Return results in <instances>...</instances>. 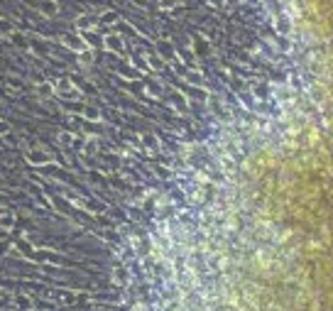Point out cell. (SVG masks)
<instances>
[{
  "instance_id": "6da1fadb",
  "label": "cell",
  "mask_w": 333,
  "mask_h": 311,
  "mask_svg": "<svg viewBox=\"0 0 333 311\" xmlns=\"http://www.w3.org/2000/svg\"><path fill=\"white\" fill-rule=\"evenodd\" d=\"M27 162H30V164H34V167H47V164H52V157L47 155L45 150L32 147V150L27 152Z\"/></svg>"
},
{
  "instance_id": "7a4b0ae2",
  "label": "cell",
  "mask_w": 333,
  "mask_h": 311,
  "mask_svg": "<svg viewBox=\"0 0 333 311\" xmlns=\"http://www.w3.org/2000/svg\"><path fill=\"white\" fill-rule=\"evenodd\" d=\"M54 93H59V98H69V96H76L78 98V91L74 89V81H69V78H59L56 81Z\"/></svg>"
},
{
  "instance_id": "3957f363",
  "label": "cell",
  "mask_w": 333,
  "mask_h": 311,
  "mask_svg": "<svg viewBox=\"0 0 333 311\" xmlns=\"http://www.w3.org/2000/svg\"><path fill=\"white\" fill-rule=\"evenodd\" d=\"M34 262H49V265H61L64 260L56 255V253H52V250H34Z\"/></svg>"
},
{
  "instance_id": "277c9868",
  "label": "cell",
  "mask_w": 333,
  "mask_h": 311,
  "mask_svg": "<svg viewBox=\"0 0 333 311\" xmlns=\"http://www.w3.org/2000/svg\"><path fill=\"white\" fill-rule=\"evenodd\" d=\"M39 12H42L45 17H54L56 12H59L56 0H39Z\"/></svg>"
},
{
  "instance_id": "5b68a950",
  "label": "cell",
  "mask_w": 333,
  "mask_h": 311,
  "mask_svg": "<svg viewBox=\"0 0 333 311\" xmlns=\"http://www.w3.org/2000/svg\"><path fill=\"white\" fill-rule=\"evenodd\" d=\"M37 96L39 98H52L54 96V84H49V81H42V84H37Z\"/></svg>"
},
{
  "instance_id": "8992f818",
  "label": "cell",
  "mask_w": 333,
  "mask_h": 311,
  "mask_svg": "<svg viewBox=\"0 0 333 311\" xmlns=\"http://www.w3.org/2000/svg\"><path fill=\"white\" fill-rule=\"evenodd\" d=\"M17 250H20V255L27 257V260H32V257H34V247L27 243L25 238H20V240H17Z\"/></svg>"
},
{
  "instance_id": "52a82bcc",
  "label": "cell",
  "mask_w": 333,
  "mask_h": 311,
  "mask_svg": "<svg viewBox=\"0 0 333 311\" xmlns=\"http://www.w3.org/2000/svg\"><path fill=\"white\" fill-rule=\"evenodd\" d=\"M15 228V216H10V213H0V231H12Z\"/></svg>"
},
{
  "instance_id": "ba28073f",
  "label": "cell",
  "mask_w": 333,
  "mask_h": 311,
  "mask_svg": "<svg viewBox=\"0 0 333 311\" xmlns=\"http://www.w3.org/2000/svg\"><path fill=\"white\" fill-rule=\"evenodd\" d=\"M78 39H81V37H69V34H67V37H64V45L71 47V49H76V52H81L86 45H84V42H78Z\"/></svg>"
},
{
  "instance_id": "9c48e42d",
  "label": "cell",
  "mask_w": 333,
  "mask_h": 311,
  "mask_svg": "<svg viewBox=\"0 0 333 311\" xmlns=\"http://www.w3.org/2000/svg\"><path fill=\"white\" fill-rule=\"evenodd\" d=\"M12 39H15V42H17V47H23V49H27V37H25L23 32H12Z\"/></svg>"
},
{
  "instance_id": "30bf717a",
  "label": "cell",
  "mask_w": 333,
  "mask_h": 311,
  "mask_svg": "<svg viewBox=\"0 0 333 311\" xmlns=\"http://www.w3.org/2000/svg\"><path fill=\"white\" fill-rule=\"evenodd\" d=\"M84 115H86L89 120H98V111H96V108H86V111H84Z\"/></svg>"
},
{
  "instance_id": "8fae6325",
  "label": "cell",
  "mask_w": 333,
  "mask_h": 311,
  "mask_svg": "<svg viewBox=\"0 0 333 311\" xmlns=\"http://www.w3.org/2000/svg\"><path fill=\"white\" fill-rule=\"evenodd\" d=\"M59 294H61V301H64V304H74V301H76V297H71V292H59Z\"/></svg>"
},
{
  "instance_id": "7c38bea8",
  "label": "cell",
  "mask_w": 333,
  "mask_h": 311,
  "mask_svg": "<svg viewBox=\"0 0 333 311\" xmlns=\"http://www.w3.org/2000/svg\"><path fill=\"white\" fill-rule=\"evenodd\" d=\"M0 34H12V27L5 20H0Z\"/></svg>"
},
{
  "instance_id": "4fadbf2b",
  "label": "cell",
  "mask_w": 333,
  "mask_h": 311,
  "mask_svg": "<svg viewBox=\"0 0 333 311\" xmlns=\"http://www.w3.org/2000/svg\"><path fill=\"white\" fill-rule=\"evenodd\" d=\"M59 142L64 144V147H69V142H71V135H69V133H59Z\"/></svg>"
},
{
  "instance_id": "5bb4252c",
  "label": "cell",
  "mask_w": 333,
  "mask_h": 311,
  "mask_svg": "<svg viewBox=\"0 0 333 311\" xmlns=\"http://www.w3.org/2000/svg\"><path fill=\"white\" fill-rule=\"evenodd\" d=\"M17 304H20L23 309H30V306H32V301L27 299V297H17Z\"/></svg>"
},
{
  "instance_id": "9a60e30c",
  "label": "cell",
  "mask_w": 333,
  "mask_h": 311,
  "mask_svg": "<svg viewBox=\"0 0 333 311\" xmlns=\"http://www.w3.org/2000/svg\"><path fill=\"white\" fill-rule=\"evenodd\" d=\"M8 133H10V125L5 120H0V135H8Z\"/></svg>"
},
{
  "instance_id": "2e32d148",
  "label": "cell",
  "mask_w": 333,
  "mask_h": 311,
  "mask_svg": "<svg viewBox=\"0 0 333 311\" xmlns=\"http://www.w3.org/2000/svg\"><path fill=\"white\" fill-rule=\"evenodd\" d=\"M91 17H78V27L84 30V27H91V23H89Z\"/></svg>"
},
{
  "instance_id": "e0dca14e",
  "label": "cell",
  "mask_w": 333,
  "mask_h": 311,
  "mask_svg": "<svg viewBox=\"0 0 333 311\" xmlns=\"http://www.w3.org/2000/svg\"><path fill=\"white\" fill-rule=\"evenodd\" d=\"M91 152H96V142H86V155H91Z\"/></svg>"
},
{
  "instance_id": "ac0fdd59",
  "label": "cell",
  "mask_w": 333,
  "mask_h": 311,
  "mask_svg": "<svg viewBox=\"0 0 333 311\" xmlns=\"http://www.w3.org/2000/svg\"><path fill=\"white\" fill-rule=\"evenodd\" d=\"M10 250V243H0V255H5Z\"/></svg>"
},
{
  "instance_id": "d6986e66",
  "label": "cell",
  "mask_w": 333,
  "mask_h": 311,
  "mask_svg": "<svg viewBox=\"0 0 333 311\" xmlns=\"http://www.w3.org/2000/svg\"><path fill=\"white\" fill-rule=\"evenodd\" d=\"M3 306H5V301H3V299H0V309H3Z\"/></svg>"
}]
</instances>
